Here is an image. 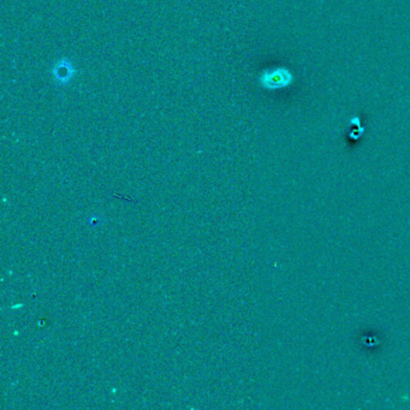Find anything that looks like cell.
Returning <instances> with one entry per match:
<instances>
[{
  "label": "cell",
  "mask_w": 410,
  "mask_h": 410,
  "mask_svg": "<svg viewBox=\"0 0 410 410\" xmlns=\"http://www.w3.org/2000/svg\"><path fill=\"white\" fill-rule=\"evenodd\" d=\"M75 69L69 60L63 59L58 62L53 69V75L59 84H66L74 77Z\"/></svg>",
  "instance_id": "obj_1"
}]
</instances>
